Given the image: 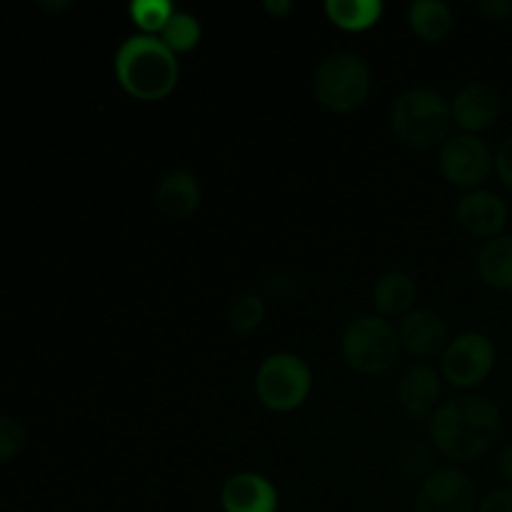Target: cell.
<instances>
[{"label":"cell","instance_id":"6da1fadb","mask_svg":"<svg viewBox=\"0 0 512 512\" xmlns=\"http://www.w3.org/2000/svg\"><path fill=\"white\" fill-rule=\"evenodd\" d=\"M503 413L485 395L445 400L430 415L428 433L435 448L453 463H470L488 453L500 438Z\"/></svg>","mask_w":512,"mask_h":512},{"label":"cell","instance_id":"7a4b0ae2","mask_svg":"<svg viewBox=\"0 0 512 512\" xmlns=\"http://www.w3.org/2000/svg\"><path fill=\"white\" fill-rule=\"evenodd\" d=\"M115 75L125 93L138 100H163L178 85L175 53L155 35H133L115 53Z\"/></svg>","mask_w":512,"mask_h":512},{"label":"cell","instance_id":"3957f363","mask_svg":"<svg viewBox=\"0 0 512 512\" xmlns=\"http://www.w3.org/2000/svg\"><path fill=\"white\" fill-rule=\"evenodd\" d=\"M390 125L403 143L413 148H433L448 138L453 110L435 90L410 88L400 93L390 108Z\"/></svg>","mask_w":512,"mask_h":512},{"label":"cell","instance_id":"277c9868","mask_svg":"<svg viewBox=\"0 0 512 512\" xmlns=\"http://www.w3.org/2000/svg\"><path fill=\"white\" fill-rule=\"evenodd\" d=\"M343 358L355 373L380 375L393 368L400 358V335L390 320L363 315L353 320L343 333Z\"/></svg>","mask_w":512,"mask_h":512},{"label":"cell","instance_id":"5b68a950","mask_svg":"<svg viewBox=\"0 0 512 512\" xmlns=\"http://www.w3.org/2000/svg\"><path fill=\"white\" fill-rule=\"evenodd\" d=\"M318 103L333 113H353L370 93V68L355 53H333L318 65L313 80Z\"/></svg>","mask_w":512,"mask_h":512},{"label":"cell","instance_id":"8992f818","mask_svg":"<svg viewBox=\"0 0 512 512\" xmlns=\"http://www.w3.org/2000/svg\"><path fill=\"white\" fill-rule=\"evenodd\" d=\"M313 375L298 355L278 353L263 360L255 375V393L265 408L275 413H290L308 400Z\"/></svg>","mask_w":512,"mask_h":512},{"label":"cell","instance_id":"52a82bcc","mask_svg":"<svg viewBox=\"0 0 512 512\" xmlns=\"http://www.w3.org/2000/svg\"><path fill=\"white\" fill-rule=\"evenodd\" d=\"M495 365V345L483 333H463L443 353V378L455 388H475Z\"/></svg>","mask_w":512,"mask_h":512},{"label":"cell","instance_id":"ba28073f","mask_svg":"<svg viewBox=\"0 0 512 512\" xmlns=\"http://www.w3.org/2000/svg\"><path fill=\"white\" fill-rule=\"evenodd\" d=\"M495 158L478 135H453L440 148V170L458 188H478L493 173Z\"/></svg>","mask_w":512,"mask_h":512},{"label":"cell","instance_id":"9c48e42d","mask_svg":"<svg viewBox=\"0 0 512 512\" xmlns=\"http://www.w3.org/2000/svg\"><path fill=\"white\" fill-rule=\"evenodd\" d=\"M475 508L478 488L460 468L433 470L415 495V512H475Z\"/></svg>","mask_w":512,"mask_h":512},{"label":"cell","instance_id":"30bf717a","mask_svg":"<svg viewBox=\"0 0 512 512\" xmlns=\"http://www.w3.org/2000/svg\"><path fill=\"white\" fill-rule=\"evenodd\" d=\"M508 205L493 190H470L458 203V223L475 238H498L508 225Z\"/></svg>","mask_w":512,"mask_h":512},{"label":"cell","instance_id":"8fae6325","mask_svg":"<svg viewBox=\"0 0 512 512\" xmlns=\"http://www.w3.org/2000/svg\"><path fill=\"white\" fill-rule=\"evenodd\" d=\"M453 123H458L465 133H480V130L493 128L500 118L503 100L500 93L488 83H468L458 90L453 105Z\"/></svg>","mask_w":512,"mask_h":512},{"label":"cell","instance_id":"7c38bea8","mask_svg":"<svg viewBox=\"0 0 512 512\" xmlns=\"http://www.w3.org/2000/svg\"><path fill=\"white\" fill-rule=\"evenodd\" d=\"M220 505L225 512H278V490L258 473H238L223 485Z\"/></svg>","mask_w":512,"mask_h":512},{"label":"cell","instance_id":"4fadbf2b","mask_svg":"<svg viewBox=\"0 0 512 512\" xmlns=\"http://www.w3.org/2000/svg\"><path fill=\"white\" fill-rule=\"evenodd\" d=\"M440 375L430 365H410L398 380V400L405 413L415 420L430 418L438 410Z\"/></svg>","mask_w":512,"mask_h":512},{"label":"cell","instance_id":"5bb4252c","mask_svg":"<svg viewBox=\"0 0 512 512\" xmlns=\"http://www.w3.org/2000/svg\"><path fill=\"white\" fill-rule=\"evenodd\" d=\"M400 345L418 358H433L448 345V325L433 310H413L400 320Z\"/></svg>","mask_w":512,"mask_h":512},{"label":"cell","instance_id":"9a60e30c","mask_svg":"<svg viewBox=\"0 0 512 512\" xmlns=\"http://www.w3.org/2000/svg\"><path fill=\"white\" fill-rule=\"evenodd\" d=\"M155 205L170 220H185L198 210L200 183L190 170H170L155 188Z\"/></svg>","mask_w":512,"mask_h":512},{"label":"cell","instance_id":"2e32d148","mask_svg":"<svg viewBox=\"0 0 512 512\" xmlns=\"http://www.w3.org/2000/svg\"><path fill=\"white\" fill-rule=\"evenodd\" d=\"M478 275L490 288L512 290V235H498L480 248Z\"/></svg>","mask_w":512,"mask_h":512},{"label":"cell","instance_id":"e0dca14e","mask_svg":"<svg viewBox=\"0 0 512 512\" xmlns=\"http://www.w3.org/2000/svg\"><path fill=\"white\" fill-rule=\"evenodd\" d=\"M418 298V285L408 273H385L373 288V303L383 315H403L413 308Z\"/></svg>","mask_w":512,"mask_h":512},{"label":"cell","instance_id":"ac0fdd59","mask_svg":"<svg viewBox=\"0 0 512 512\" xmlns=\"http://www.w3.org/2000/svg\"><path fill=\"white\" fill-rule=\"evenodd\" d=\"M410 28L415 35L428 43H440L453 30V10L443 3V0H415L408 8Z\"/></svg>","mask_w":512,"mask_h":512},{"label":"cell","instance_id":"d6986e66","mask_svg":"<svg viewBox=\"0 0 512 512\" xmlns=\"http://www.w3.org/2000/svg\"><path fill=\"white\" fill-rule=\"evenodd\" d=\"M325 13L343 30H368L383 15L380 0H328Z\"/></svg>","mask_w":512,"mask_h":512},{"label":"cell","instance_id":"ffe728a7","mask_svg":"<svg viewBox=\"0 0 512 512\" xmlns=\"http://www.w3.org/2000/svg\"><path fill=\"white\" fill-rule=\"evenodd\" d=\"M200 23L185 10H175L170 15V20L165 23V28L160 30V40L168 45L173 53H185V50H193L200 43Z\"/></svg>","mask_w":512,"mask_h":512},{"label":"cell","instance_id":"44dd1931","mask_svg":"<svg viewBox=\"0 0 512 512\" xmlns=\"http://www.w3.org/2000/svg\"><path fill=\"white\" fill-rule=\"evenodd\" d=\"M173 13L175 8L168 0H135L130 5V18H133V23L138 28L145 30V35L160 33Z\"/></svg>","mask_w":512,"mask_h":512},{"label":"cell","instance_id":"7402d4cb","mask_svg":"<svg viewBox=\"0 0 512 512\" xmlns=\"http://www.w3.org/2000/svg\"><path fill=\"white\" fill-rule=\"evenodd\" d=\"M265 318V303L258 295H243L233 303L230 308V325H233L238 333H250V330L258 328Z\"/></svg>","mask_w":512,"mask_h":512},{"label":"cell","instance_id":"603a6c76","mask_svg":"<svg viewBox=\"0 0 512 512\" xmlns=\"http://www.w3.org/2000/svg\"><path fill=\"white\" fill-rule=\"evenodd\" d=\"M398 463L408 475L425 480L430 475V468H433V450L420 443V440H410L400 448Z\"/></svg>","mask_w":512,"mask_h":512},{"label":"cell","instance_id":"cb8c5ba5","mask_svg":"<svg viewBox=\"0 0 512 512\" xmlns=\"http://www.w3.org/2000/svg\"><path fill=\"white\" fill-rule=\"evenodd\" d=\"M25 443H28V433H25L23 423L10 415H0V463H10L23 453Z\"/></svg>","mask_w":512,"mask_h":512},{"label":"cell","instance_id":"d4e9b609","mask_svg":"<svg viewBox=\"0 0 512 512\" xmlns=\"http://www.w3.org/2000/svg\"><path fill=\"white\" fill-rule=\"evenodd\" d=\"M495 168H498L500 180L512 190V135L508 140H503V145L498 148L495 155Z\"/></svg>","mask_w":512,"mask_h":512},{"label":"cell","instance_id":"484cf974","mask_svg":"<svg viewBox=\"0 0 512 512\" xmlns=\"http://www.w3.org/2000/svg\"><path fill=\"white\" fill-rule=\"evenodd\" d=\"M478 512H512V488L490 493L488 498L478 505Z\"/></svg>","mask_w":512,"mask_h":512},{"label":"cell","instance_id":"4316f807","mask_svg":"<svg viewBox=\"0 0 512 512\" xmlns=\"http://www.w3.org/2000/svg\"><path fill=\"white\" fill-rule=\"evenodd\" d=\"M480 10L488 15L490 20H508L512 18V3L510 0H483Z\"/></svg>","mask_w":512,"mask_h":512},{"label":"cell","instance_id":"83f0119b","mask_svg":"<svg viewBox=\"0 0 512 512\" xmlns=\"http://www.w3.org/2000/svg\"><path fill=\"white\" fill-rule=\"evenodd\" d=\"M498 473H500V478H503L505 483H508L510 488H512V445H508V448H505L503 453H500Z\"/></svg>","mask_w":512,"mask_h":512},{"label":"cell","instance_id":"f1b7e54d","mask_svg":"<svg viewBox=\"0 0 512 512\" xmlns=\"http://www.w3.org/2000/svg\"><path fill=\"white\" fill-rule=\"evenodd\" d=\"M265 10H270V13H278V15H285L293 10V3H288V0H278V3H273V0H265Z\"/></svg>","mask_w":512,"mask_h":512},{"label":"cell","instance_id":"f546056e","mask_svg":"<svg viewBox=\"0 0 512 512\" xmlns=\"http://www.w3.org/2000/svg\"><path fill=\"white\" fill-rule=\"evenodd\" d=\"M40 5H43L45 10H63V8H68L70 3H40Z\"/></svg>","mask_w":512,"mask_h":512}]
</instances>
